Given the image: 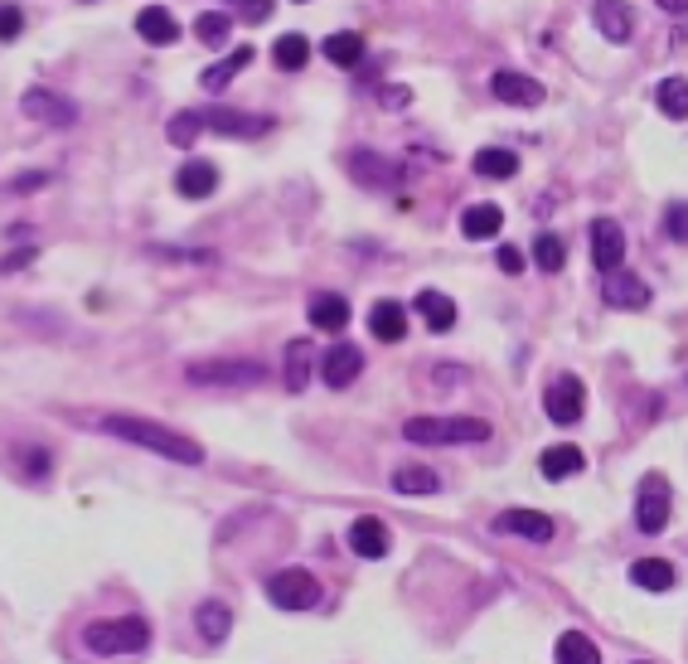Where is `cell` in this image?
Instances as JSON below:
<instances>
[{"instance_id": "f546056e", "label": "cell", "mask_w": 688, "mask_h": 664, "mask_svg": "<svg viewBox=\"0 0 688 664\" xmlns=\"http://www.w3.org/2000/svg\"><path fill=\"white\" fill-rule=\"evenodd\" d=\"M476 175L480 179H510L518 175V155L514 151H504V145H485V151H476Z\"/></svg>"}, {"instance_id": "ee69618b", "label": "cell", "mask_w": 688, "mask_h": 664, "mask_svg": "<svg viewBox=\"0 0 688 664\" xmlns=\"http://www.w3.org/2000/svg\"><path fill=\"white\" fill-rule=\"evenodd\" d=\"M272 15V5H243V20H267Z\"/></svg>"}, {"instance_id": "8d00e7d4", "label": "cell", "mask_w": 688, "mask_h": 664, "mask_svg": "<svg viewBox=\"0 0 688 664\" xmlns=\"http://www.w3.org/2000/svg\"><path fill=\"white\" fill-rule=\"evenodd\" d=\"M49 470H54V456L49 452H39V446H25V452H20V476L25 480H49Z\"/></svg>"}, {"instance_id": "ab89813d", "label": "cell", "mask_w": 688, "mask_h": 664, "mask_svg": "<svg viewBox=\"0 0 688 664\" xmlns=\"http://www.w3.org/2000/svg\"><path fill=\"white\" fill-rule=\"evenodd\" d=\"M20 30H25V10H20V5H5V10H0V39H20Z\"/></svg>"}, {"instance_id": "484cf974", "label": "cell", "mask_w": 688, "mask_h": 664, "mask_svg": "<svg viewBox=\"0 0 688 664\" xmlns=\"http://www.w3.org/2000/svg\"><path fill=\"white\" fill-rule=\"evenodd\" d=\"M311 369H315V345L311 340H291L287 345V369H281V378H287L291 393H301L311 384Z\"/></svg>"}, {"instance_id": "5bb4252c", "label": "cell", "mask_w": 688, "mask_h": 664, "mask_svg": "<svg viewBox=\"0 0 688 664\" xmlns=\"http://www.w3.org/2000/svg\"><path fill=\"white\" fill-rule=\"evenodd\" d=\"M349 548H354L359 558H369V562L388 558V548H393V538H388V524H383V520H374V514H364V520H354V524H349Z\"/></svg>"}, {"instance_id": "d4e9b609", "label": "cell", "mask_w": 688, "mask_h": 664, "mask_svg": "<svg viewBox=\"0 0 688 664\" xmlns=\"http://www.w3.org/2000/svg\"><path fill=\"white\" fill-rule=\"evenodd\" d=\"M538 470H544V480H568L578 476V470H586V456L578 452V446H548L544 456H538Z\"/></svg>"}, {"instance_id": "7402d4cb", "label": "cell", "mask_w": 688, "mask_h": 664, "mask_svg": "<svg viewBox=\"0 0 688 664\" xmlns=\"http://www.w3.org/2000/svg\"><path fill=\"white\" fill-rule=\"evenodd\" d=\"M137 35L145 44H175L179 25H175V15L165 5H145V10H137Z\"/></svg>"}, {"instance_id": "d590c367", "label": "cell", "mask_w": 688, "mask_h": 664, "mask_svg": "<svg viewBox=\"0 0 688 664\" xmlns=\"http://www.w3.org/2000/svg\"><path fill=\"white\" fill-rule=\"evenodd\" d=\"M534 263L544 267V272H562V263H568V247H562L558 233H538V238H534Z\"/></svg>"}, {"instance_id": "d6a6232c", "label": "cell", "mask_w": 688, "mask_h": 664, "mask_svg": "<svg viewBox=\"0 0 688 664\" xmlns=\"http://www.w3.org/2000/svg\"><path fill=\"white\" fill-rule=\"evenodd\" d=\"M325 59H330L335 69H354V63L364 59V39H359L354 30H340V35L325 39Z\"/></svg>"}, {"instance_id": "b9f144b4", "label": "cell", "mask_w": 688, "mask_h": 664, "mask_svg": "<svg viewBox=\"0 0 688 664\" xmlns=\"http://www.w3.org/2000/svg\"><path fill=\"white\" fill-rule=\"evenodd\" d=\"M39 185H49V171H30V175H15L5 189H10V195H35Z\"/></svg>"}, {"instance_id": "f1b7e54d", "label": "cell", "mask_w": 688, "mask_h": 664, "mask_svg": "<svg viewBox=\"0 0 688 664\" xmlns=\"http://www.w3.org/2000/svg\"><path fill=\"white\" fill-rule=\"evenodd\" d=\"M393 490L398 494H436L442 490V476H436L432 466H412L408 461V466L393 470Z\"/></svg>"}, {"instance_id": "ac0fdd59", "label": "cell", "mask_w": 688, "mask_h": 664, "mask_svg": "<svg viewBox=\"0 0 688 664\" xmlns=\"http://www.w3.org/2000/svg\"><path fill=\"white\" fill-rule=\"evenodd\" d=\"M369 335L383 345H398L403 335H408V306H403V301H378V306L369 311Z\"/></svg>"}, {"instance_id": "4dcf8cb0", "label": "cell", "mask_w": 688, "mask_h": 664, "mask_svg": "<svg viewBox=\"0 0 688 664\" xmlns=\"http://www.w3.org/2000/svg\"><path fill=\"white\" fill-rule=\"evenodd\" d=\"M247 63H253V49H247V44H238V49H233L223 63H213V69H205V78H199V83H205L209 93H223V88H229L233 78H238V73L247 69Z\"/></svg>"}, {"instance_id": "277c9868", "label": "cell", "mask_w": 688, "mask_h": 664, "mask_svg": "<svg viewBox=\"0 0 688 664\" xmlns=\"http://www.w3.org/2000/svg\"><path fill=\"white\" fill-rule=\"evenodd\" d=\"M185 378L205 388H253L267 378V369L253 364V359H195L185 369Z\"/></svg>"}, {"instance_id": "3957f363", "label": "cell", "mask_w": 688, "mask_h": 664, "mask_svg": "<svg viewBox=\"0 0 688 664\" xmlns=\"http://www.w3.org/2000/svg\"><path fill=\"white\" fill-rule=\"evenodd\" d=\"M403 436L417 446H466V442H490V422L485 418H408Z\"/></svg>"}, {"instance_id": "8fae6325", "label": "cell", "mask_w": 688, "mask_h": 664, "mask_svg": "<svg viewBox=\"0 0 688 664\" xmlns=\"http://www.w3.org/2000/svg\"><path fill=\"white\" fill-rule=\"evenodd\" d=\"M494 534H510V538H528V544H548L552 538V520L548 514H534V510H504L490 520Z\"/></svg>"}, {"instance_id": "e575fe53", "label": "cell", "mask_w": 688, "mask_h": 664, "mask_svg": "<svg viewBox=\"0 0 688 664\" xmlns=\"http://www.w3.org/2000/svg\"><path fill=\"white\" fill-rule=\"evenodd\" d=\"M195 35H199V44H209V49H219V44L233 35V20H229V10H205V15L195 20Z\"/></svg>"}, {"instance_id": "5b68a950", "label": "cell", "mask_w": 688, "mask_h": 664, "mask_svg": "<svg viewBox=\"0 0 688 664\" xmlns=\"http://www.w3.org/2000/svg\"><path fill=\"white\" fill-rule=\"evenodd\" d=\"M267 602L281 606V611H311L315 602H320V582L311 578L306 568H281L267 578Z\"/></svg>"}, {"instance_id": "9a60e30c", "label": "cell", "mask_w": 688, "mask_h": 664, "mask_svg": "<svg viewBox=\"0 0 688 664\" xmlns=\"http://www.w3.org/2000/svg\"><path fill=\"white\" fill-rule=\"evenodd\" d=\"M205 127H213L219 137H267V131H272V117H247V112L213 107V112H205Z\"/></svg>"}, {"instance_id": "83f0119b", "label": "cell", "mask_w": 688, "mask_h": 664, "mask_svg": "<svg viewBox=\"0 0 688 664\" xmlns=\"http://www.w3.org/2000/svg\"><path fill=\"white\" fill-rule=\"evenodd\" d=\"M504 229V213H500V205H470L466 213H460V233L466 238H494V233Z\"/></svg>"}, {"instance_id": "603a6c76", "label": "cell", "mask_w": 688, "mask_h": 664, "mask_svg": "<svg viewBox=\"0 0 688 664\" xmlns=\"http://www.w3.org/2000/svg\"><path fill=\"white\" fill-rule=\"evenodd\" d=\"M552 660L558 664H602V650L586 630H562L558 645H552Z\"/></svg>"}, {"instance_id": "7bdbcfd3", "label": "cell", "mask_w": 688, "mask_h": 664, "mask_svg": "<svg viewBox=\"0 0 688 664\" xmlns=\"http://www.w3.org/2000/svg\"><path fill=\"white\" fill-rule=\"evenodd\" d=\"M494 263H500V272H524V253H518V247H510V243H504L500 247V257H494Z\"/></svg>"}, {"instance_id": "6da1fadb", "label": "cell", "mask_w": 688, "mask_h": 664, "mask_svg": "<svg viewBox=\"0 0 688 664\" xmlns=\"http://www.w3.org/2000/svg\"><path fill=\"white\" fill-rule=\"evenodd\" d=\"M107 436H121V442L131 446H145V452L165 456V461H179V466H199L205 461V446L195 442V436L185 432H171V427L151 422V418H131V412H107V418H97Z\"/></svg>"}, {"instance_id": "ffe728a7", "label": "cell", "mask_w": 688, "mask_h": 664, "mask_svg": "<svg viewBox=\"0 0 688 664\" xmlns=\"http://www.w3.org/2000/svg\"><path fill=\"white\" fill-rule=\"evenodd\" d=\"M592 20L611 44H626L630 35H635V10L620 5V0H602V5L592 10Z\"/></svg>"}, {"instance_id": "f35d334b", "label": "cell", "mask_w": 688, "mask_h": 664, "mask_svg": "<svg viewBox=\"0 0 688 664\" xmlns=\"http://www.w3.org/2000/svg\"><path fill=\"white\" fill-rule=\"evenodd\" d=\"M664 233L674 243H688V205H669L664 209Z\"/></svg>"}, {"instance_id": "52a82bcc", "label": "cell", "mask_w": 688, "mask_h": 664, "mask_svg": "<svg viewBox=\"0 0 688 664\" xmlns=\"http://www.w3.org/2000/svg\"><path fill=\"white\" fill-rule=\"evenodd\" d=\"M635 524H640V534H660V528L669 524V486H664V476H654V470L640 480Z\"/></svg>"}, {"instance_id": "d6986e66", "label": "cell", "mask_w": 688, "mask_h": 664, "mask_svg": "<svg viewBox=\"0 0 688 664\" xmlns=\"http://www.w3.org/2000/svg\"><path fill=\"white\" fill-rule=\"evenodd\" d=\"M306 315H311V325H315V330L340 335L345 325H349V301L340 296V291H315V296H311V306H306Z\"/></svg>"}, {"instance_id": "44dd1931", "label": "cell", "mask_w": 688, "mask_h": 664, "mask_svg": "<svg viewBox=\"0 0 688 664\" xmlns=\"http://www.w3.org/2000/svg\"><path fill=\"white\" fill-rule=\"evenodd\" d=\"M175 189L185 199H209L213 189H219V171H213L209 161H185L175 171Z\"/></svg>"}, {"instance_id": "7a4b0ae2", "label": "cell", "mask_w": 688, "mask_h": 664, "mask_svg": "<svg viewBox=\"0 0 688 664\" xmlns=\"http://www.w3.org/2000/svg\"><path fill=\"white\" fill-rule=\"evenodd\" d=\"M83 645L97 660H121V655H141L151 645V626L141 616H121V621H93L83 626Z\"/></svg>"}, {"instance_id": "836d02e7", "label": "cell", "mask_w": 688, "mask_h": 664, "mask_svg": "<svg viewBox=\"0 0 688 664\" xmlns=\"http://www.w3.org/2000/svg\"><path fill=\"white\" fill-rule=\"evenodd\" d=\"M272 59H277V69L301 73V69L311 63V39H306V35H281L277 49H272Z\"/></svg>"}, {"instance_id": "4fadbf2b", "label": "cell", "mask_w": 688, "mask_h": 664, "mask_svg": "<svg viewBox=\"0 0 688 664\" xmlns=\"http://www.w3.org/2000/svg\"><path fill=\"white\" fill-rule=\"evenodd\" d=\"M359 374H364V354H359L354 345H330V350H325L320 378H325L330 388H349Z\"/></svg>"}, {"instance_id": "60d3db41", "label": "cell", "mask_w": 688, "mask_h": 664, "mask_svg": "<svg viewBox=\"0 0 688 664\" xmlns=\"http://www.w3.org/2000/svg\"><path fill=\"white\" fill-rule=\"evenodd\" d=\"M35 257H39V247H35V243H30V247H15V253L0 257V272H25V267L35 263Z\"/></svg>"}, {"instance_id": "9c48e42d", "label": "cell", "mask_w": 688, "mask_h": 664, "mask_svg": "<svg viewBox=\"0 0 688 664\" xmlns=\"http://www.w3.org/2000/svg\"><path fill=\"white\" fill-rule=\"evenodd\" d=\"M490 93L500 97V103H510V107H538L544 103V83L538 78H528V73H514V69H500V73H490Z\"/></svg>"}, {"instance_id": "e0dca14e", "label": "cell", "mask_w": 688, "mask_h": 664, "mask_svg": "<svg viewBox=\"0 0 688 664\" xmlns=\"http://www.w3.org/2000/svg\"><path fill=\"white\" fill-rule=\"evenodd\" d=\"M345 165H349V175L364 179L369 189H393V185H398V175H403L398 165L383 161V155H374V151H354Z\"/></svg>"}, {"instance_id": "8992f818", "label": "cell", "mask_w": 688, "mask_h": 664, "mask_svg": "<svg viewBox=\"0 0 688 664\" xmlns=\"http://www.w3.org/2000/svg\"><path fill=\"white\" fill-rule=\"evenodd\" d=\"M544 408H548V418L558 422V427H578L582 422V408H586L582 378H572V374L552 378V384L544 388Z\"/></svg>"}, {"instance_id": "ba28073f", "label": "cell", "mask_w": 688, "mask_h": 664, "mask_svg": "<svg viewBox=\"0 0 688 664\" xmlns=\"http://www.w3.org/2000/svg\"><path fill=\"white\" fill-rule=\"evenodd\" d=\"M592 263L602 277L620 272V263H626V229H620L616 219H596L592 223Z\"/></svg>"}, {"instance_id": "1f68e13d", "label": "cell", "mask_w": 688, "mask_h": 664, "mask_svg": "<svg viewBox=\"0 0 688 664\" xmlns=\"http://www.w3.org/2000/svg\"><path fill=\"white\" fill-rule=\"evenodd\" d=\"M654 103L669 121H688V78H664L660 88H654Z\"/></svg>"}, {"instance_id": "30bf717a", "label": "cell", "mask_w": 688, "mask_h": 664, "mask_svg": "<svg viewBox=\"0 0 688 664\" xmlns=\"http://www.w3.org/2000/svg\"><path fill=\"white\" fill-rule=\"evenodd\" d=\"M20 107H25V117L44 121V127H73V121H78V107L69 103V97L49 93V88H30Z\"/></svg>"}, {"instance_id": "4316f807", "label": "cell", "mask_w": 688, "mask_h": 664, "mask_svg": "<svg viewBox=\"0 0 688 664\" xmlns=\"http://www.w3.org/2000/svg\"><path fill=\"white\" fill-rule=\"evenodd\" d=\"M630 582H635L640 592H669L674 582V568L664 558H640V562H630Z\"/></svg>"}, {"instance_id": "cb8c5ba5", "label": "cell", "mask_w": 688, "mask_h": 664, "mask_svg": "<svg viewBox=\"0 0 688 664\" xmlns=\"http://www.w3.org/2000/svg\"><path fill=\"white\" fill-rule=\"evenodd\" d=\"M412 306H417V315L427 321V330H436V335H446L451 325H456V301H451L446 291H422Z\"/></svg>"}, {"instance_id": "7c38bea8", "label": "cell", "mask_w": 688, "mask_h": 664, "mask_svg": "<svg viewBox=\"0 0 688 664\" xmlns=\"http://www.w3.org/2000/svg\"><path fill=\"white\" fill-rule=\"evenodd\" d=\"M602 296H606V306H616V311H645L650 306V287L635 272L602 277Z\"/></svg>"}, {"instance_id": "2e32d148", "label": "cell", "mask_w": 688, "mask_h": 664, "mask_svg": "<svg viewBox=\"0 0 688 664\" xmlns=\"http://www.w3.org/2000/svg\"><path fill=\"white\" fill-rule=\"evenodd\" d=\"M195 630H199V640H205V645H223V640H229V630H233V606H229V602H219V596L199 602Z\"/></svg>"}, {"instance_id": "74e56055", "label": "cell", "mask_w": 688, "mask_h": 664, "mask_svg": "<svg viewBox=\"0 0 688 664\" xmlns=\"http://www.w3.org/2000/svg\"><path fill=\"white\" fill-rule=\"evenodd\" d=\"M199 131H205V117H199V112H179V117H171L165 137H171L175 145H189V141L199 137Z\"/></svg>"}]
</instances>
